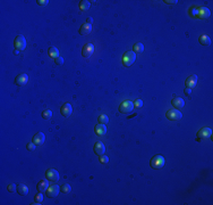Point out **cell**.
<instances>
[{"mask_svg":"<svg viewBox=\"0 0 213 205\" xmlns=\"http://www.w3.org/2000/svg\"><path fill=\"white\" fill-rule=\"evenodd\" d=\"M212 136V130L211 128H202L197 133H196V140L197 141H202L204 139H208V138H211Z\"/></svg>","mask_w":213,"mask_h":205,"instance_id":"obj_2","label":"cell"},{"mask_svg":"<svg viewBox=\"0 0 213 205\" xmlns=\"http://www.w3.org/2000/svg\"><path fill=\"white\" fill-rule=\"evenodd\" d=\"M142 106H143V101H141V99H136V101H134V107L141 108Z\"/></svg>","mask_w":213,"mask_h":205,"instance_id":"obj_32","label":"cell"},{"mask_svg":"<svg viewBox=\"0 0 213 205\" xmlns=\"http://www.w3.org/2000/svg\"><path fill=\"white\" fill-rule=\"evenodd\" d=\"M70 190H72V187H70V185H68V183H65V185L61 186V192L64 193V194H69Z\"/></svg>","mask_w":213,"mask_h":205,"instance_id":"obj_28","label":"cell"},{"mask_svg":"<svg viewBox=\"0 0 213 205\" xmlns=\"http://www.w3.org/2000/svg\"><path fill=\"white\" fill-rule=\"evenodd\" d=\"M135 61H136V55L134 51H126L123 56V64L127 67L132 66Z\"/></svg>","mask_w":213,"mask_h":205,"instance_id":"obj_3","label":"cell"},{"mask_svg":"<svg viewBox=\"0 0 213 205\" xmlns=\"http://www.w3.org/2000/svg\"><path fill=\"white\" fill-rule=\"evenodd\" d=\"M27 82H29V75L25 74V73L19 74L17 78L15 79V84L18 87H23V86L27 84Z\"/></svg>","mask_w":213,"mask_h":205,"instance_id":"obj_11","label":"cell"},{"mask_svg":"<svg viewBox=\"0 0 213 205\" xmlns=\"http://www.w3.org/2000/svg\"><path fill=\"white\" fill-rule=\"evenodd\" d=\"M49 56L52 57V58H57V57H59V51H58V49L56 48V47H50L49 48Z\"/></svg>","mask_w":213,"mask_h":205,"instance_id":"obj_23","label":"cell"},{"mask_svg":"<svg viewBox=\"0 0 213 205\" xmlns=\"http://www.w3.org/2000/svg\"><path fill=\"white\" fill-rule=\"evenodd\" d=\"M93 52H94V46L91 44V42L84 44V47H83V50H82V55H83V57H85V58H89V57L92 56V54H93Z\"/></svg>","mask_w":213,"mask_h":205,"instance_id":"obj_9","label":"cell"},{"mask_svg":"<svg viewBox=\"0 0 213 205\" xmlns=\"http://www.w3.org/2000/svg\"><path fill=\"white\" fill-rule=\"evenodd\" d=\"M94 131L98 136H104L106 133V124H102V123H99L95 125L94 128Z\"/></svg>","mask_w":213,"mask_h":205,"instance_id":"obj_19","label":"cell"},{"mask_svg":"<svg viewBox=\"0 0 213 205\" xmlns=\"http://www.w3.org/2000/svg\"><path fill=\"white\" fill-rule=\"evenodd\" d=\"M94 153L99 155V156H102L103 154L106 153V147H104V145L101 141H96L94 144Z\"/></svg>","mask_w":213,"mask_h":205,"instance_id":"obj_13","label":"cell"},{"mask_svg":"<svg viewBox=\"0 0 213 205\" xmlns=\"http://www.w3.org/2000/svg\"><path fill=\"white\" fill-rule=\"evenodd\" d=\"M189 14H191L192 17H197V15H198V7L193 6L192 8L189 9Z\"/></svg>","mask_w":213,"mask_h":205,"instance_id":"obj_27","label":"cell"},{"mask_svg":"<svg viewBox=\"0 0 213 205\" xmlns=\"http://www.w3.org/2000/svg\"><path fill=\"white\" fill-rule=\"evenodd\" d=\"M46 175H47V179L51 182H57L59 180V173L55 169H48L47 172H46Z\"/></svg>","mask_w":213,"mask_h":205,"instance_id":"obj_7","label":"cell"},{"mask_svg":"<svg viewBox=\"0 0 213 205\" xmlns=\"http://www.w3.org/2000/svg\"><path fill=\"white\" fill-rule=\"evenodd\" d=\"M185 84H186V88H189V89H193L194 87H196V84H197V75L193 74L189 78H187L186 81H185Z\"/></svg>","mask_w":213,"mask_h":205,"instance_id":"obj_14","label":"cell"},{"mask_svg":"<svg viewBox=\"0 0 213 205\" xmlns=\"http://www.w3.org/2000/svg\"><path fill=\"white\" fill-rule=\"evenodd\" d=\"M166 116L168 120H171V121H179L183 118V114L181 112H179V109H169L166 113Z\"/></svg>","mask_w":213,"mask_h":205,"instance_id":"obj_5","label":"cell"},{"mask_svg":"<svg viewBox=\"0 0 213 205\" xmlns=\"http://www.w3.org/2000/svg\"><path fill=\"white\" fill-rule=\"evenodd\" d=\"M133 51L134 52H143L144 51V46L141 42H136L133 46Z\"/></svg>","mask_w":213,"mask_h":205,"instance_id":"obj_24","label":"cell"},{"mask_svg":"<svg viewBox=\"0 0 213 205\" xmlns=\"http://www.w3.org/2000/svg\"><path fill=\"white\" fill-rule=\"evenodd\" d=\"M198 41H200V44H202V46H210V44H211V38L206 34L201 35Z\"/></svg>","mask_w":213,"mask_h":205,"instance_id":"obj_21","label":"cell"},{"mask_svg":"<svg viewBox=\"0 0 213 205\" xmlns=\"http://www.w3.org/2000/svg\"><path fill=\"white\" fill-rule=\"evenodd\" d=\"M36 187H38V192H39V193H44V192H47L48 187H49V182H48V179H47V180H46V179L40 180Z\"/></svg>","mask_w":213,"mask_h":205,"instance_id":"obj_18","label":"cell"},{"mask_svg":"<svg viewBox=\"0 0 213 205\" xmlns=\"http://www.w3.org/2000/svg\"><path fill=\"white\" fill-rule=\"evenodd\" d=\"M14 46L17 50H24L26 48V40L23 35H17L14 41Z\"/></svg>","mask_w":213,"mask_h":205,"instance_id":"obj_6","label":"cell"},{"mask_svg":"<svg viewBox=\"0 0 213 205\" xmlns=\"http://www.w3.org/2000/svg\"><path fill=\"white\" fill-rule=\"evenodd\" d=\"M7 190H8L9 193H15L17 190V187H16L15 183H10V185H8V187H7Z\"/></svg>","mask_w":213,"mask_h":205,"instance_id":"obj_29","label":"cell"},{"mask_svg":"<svg viewBox=\"0 0 213 205\" xmlns=\"http://www.w3.org/2000/svg\"><path fill=\"white\" fill-rule=\"evenodd\" d=\"M100 162H101V164H108V162H109V157L106 156V155H102V156L100 157Z\"/></svg>","mask_w":213,"mask_h":205,"instance_id":"obj_33","label":"cell"},{"mask_svg":"<svg viewBox=\"0 0 213 205\" xmlns=\"http://www.w3.org/2000/svg\"><path fill=\"white\" fill-rule=\"evenodd\" d=\"M17 193L21 196H26V195L29 194V188H27V186L24 185V183H19L17 186Z\"/></svg>","mask_w":213,"mask_h":205,"instance_id":"obj_20","label":"cell"},{"mask_svg":"<svg viewBox=\"0 0 213 205\" xmlns=\"http://www.w3.org/2000/svg\"><path fill=\"white\" fill-rule=\"evenodd\" d=\"M133 108H134V103L130 101H124L119 105V112L123 114L130 113L133 111Z\"/></svg>","mask_w":213,"mask_h":205,"instance_id":"obj_4","label":"cell"},{"mask_svg":"<svg viewBox=\"0 0 213 205\" xmlns=\"http://www.w3.org/2000/svg\"><path fill=\"white\" fill-rule=\"evenodd\" d=\"M35 146H36V145L32 141V143H29V144L26 145V148H27V150H30V152H33L35 149Z\"/></svg>","mask_w":213,"mask_h":205,"instance_id":"obj_31","label":"cell"},{"mask_svg":"<svg viewBox=\"0 0 213 205\" xmlns=\"http://www.w3.org/2000/svg\"><path fill=\"white\" fill-rule=\"evenodd\" d=\"M164 164H166V160L162 155H155L150 161V165L152 166V169H155V170L162 169L164 166Z\"/></svg>","mask_w":213,"mask_h":205,"instance_id":"obj_1","label":"cell"},{"mask_svg":"<svg viewBox=\"0 0 213 205\" xmlns=\"http://www.w3.org/2000/svg\"><path fill=\"white\" fill-rule=\"evenodd\" d=\"M98 121L100 123H102V124H106V123L109 122V118L106 116V114H101V115H99Z\"/></svg>","mask_w":213,"mask_h":205,"instance_id":"obj_26","label":"cell"},{"mask_svg":"<svg viewBox=\"0 0 213 205\" xmlns=\"http://www.w3.org/2000/svg\"><path fill=\"white\" fill-rule=\"evenodd\" d=\"M90 6H91L90 1H87V0H83V1H81V4H79V10H81L82 13H84V12H86V10H89Z\"/></svg>","mask_w":213,"mask_h":205,"instance_id":"obj_22","label":"cell"},{"mask_svg":"<svg viewBox=\"0 0 213 205\" xmlns=\"http://www.w3.org/2000/svg\"><path fill=\"white\" fill-rule=\"evenodd\" d=\"M164 2H166V4H168V5H176L177 4V2H178V1H177V0H174V1H168V0H166V1H164Z\"/></svg>","mask_w":213,"mask_h":205,"instance_id":"obj_37","label":"cell"},{"mask_svg":"<svg viewBox=\"0 0 213 205\" xmlns=\"http://www.w3.org/2000/svg\"><path fill=\"white\" fill-rule=\"evenodd\" d=\"M91 31H92V24H90V23H84V24L79 27V34H82V35L90 34Z\"/></svg>","mask_w":213,"mask_h":205,"instance_id":"obj_17","label":"cell"},{"mask_svg":"<svg viewBox=\"0 0 213 205\" xmlns=\"http://www.w3.org/2000/svg\"><path fill=\"white\" fill-rule=\"evenodd\" d=\"M60 113H61V115L65 116V118H69L73 113L72 105L69 104V103H65V104L60 107Z\"/></svg>","mask_w":213,"mask_h":205,"instance_id":"obj_10","label":"cell"},{"mask_svg":"<svg viewBox=\"0 0 213 205\" xmlns=\"http://www.w3.org/2000/svg\"><path fill=\"white\" fill-rule=\"evenodd\" d=\"M184 92H185V95H186V96H191V94H192V89H189V88H185Z\"/></svg>","mask_w":213,"mask_h":205,"instance_id":"obj_36","label":"cell"},{"mask_svg":"<svg viewBox=\"0 0 213 205\" xmlns=\"http://www.w3.org/2000/svg\"><path fill=\"white\" fill-rule=\"evenodd\" d=\"M34 200H35V202H36V203L41 204V203H43V195L41 194V193H40V194H38V195L35 196Z\"/></svg>","mask_w":213,"mask_h":205,"instance_id":"obj_30","label":"cell"},{"mask_svg":"<svg viewBox=\"0 0 213 205\" xmlns=\"http://www.w3.org/2000/svg\"><path fill=\"white\" fill-rule=\"evenodd\" d=\"M86 23H90V24H92V23H93V19H92V17L87 18V19H86Z\"/></svg>","mask_w":213,"mask_h":205,"instance_id":"obj_38","label":"cell"},{"mask_svg":"<svg viewBox=\"0 0 213 205\" xmlns=\"http://www.w3.org/2000/svg\"><path fill=\"white\" fill-rule=\"evenodd\" d=\"M171 104H172V106H174L175 108L180 109L185 106V101H184L183 98H180V97H175V98L172 99V101H171Z\"/></svg>","mask_w":213,"mask_h":205,"instance_id":"obj_16","label":"cell"},{"mask_svg":"<svg viewBox=\"0 0 213 205\" xmlns=\"http://www.w3.org/2000/svg\"><path fill=\"white\" fill-rule=\"evenodd\" d=\"M18 51H19V50H17V49H15V50H14V54H15V55H17Z\"/></svg>","mask_w":213,"mask_h":205,"instance_id":"obj_39","label":"cell"},{"mask_svg":"<svg viewBox=\"0 0 213 205\" xmlns=\"http://www.w3.org/2000/svg\"><path fill=\"white\" fill-rule=\"evenodd\" d=\"M55 63H56V65H63V64H64V58H63V57H57V58H56L55 59Z\"/></svg>","mask_w":213,"mask_h":205,"instance_id":"obj_34","label":"cell"},{"mask_svg":"<svg viewBox=\"0 0 213 205\" xmlns=\"http://www.w3.org/2000/svg\"><path fill=\"white\" fill-rule=\"evenodd\" d=\"M44 140H46V136H44V133H42V132L35 133V135L33 136V138H32V141H33L35 145H38V146L42 145L43 143H44Z\"/></svg>","mask_w":213,"mask_h":205,"instance_id":"obj_15","label":"cell"},{"mask_svg":"<svg viewBox=\"0 0 213 205\" xmlns=\"http://www.w3.org/2000/svg\"><path fill=\"white\" fill-rule=\"evenodd\" d=\"M60 192V187L58 185H50L47 189V196L49 198H52V197H56Z\"/></svg>","mask_w":213,"mask_h":205,"instance_id":"obj_8","label":"cell"},{"mask_svg":"<svg viewBox=\"0 0 213 205\" xmlns=\"http://www.w3.org/2000/svg\"><path fill=\"white\" fill-rule=\"evenodd\" d=\"M211 16V12H210L209 8L206 7H198V15L197 17L201 18V19H206Z\"/></svg>","mask_w":213,"mask_h":205,"instance_id":"obj_12","label":"cell"},{"mask_svg":"<svg viewBox=\"0 0 213 205\" xmlns=\"http://www.w3.org/2000/svg\"><path fill=\"white\" fill-rule=\"evenodd\" d=\"M42 118H43V120L49 121V120L52 118V112H51V111H49V109L43 111V112H42Z\"/></svg>","mask_w":213,"mask_h":205,"instance_id":"obj_25","label":"cell"},{"mask_svg":"<svg viewBox=\"0 0 213 205\" xmlns=\"http://www.w3.org/2000/svg\"><path fill=\"white\" fill-rule=\"evenodd\" d=\"M36 2H38V5H40V6H47L49 1H48V0H38Z\"/></svg>","mask_w":213,"mask_h":205,"instance_id":"obj_35","label":"cell"}]
</instances>
